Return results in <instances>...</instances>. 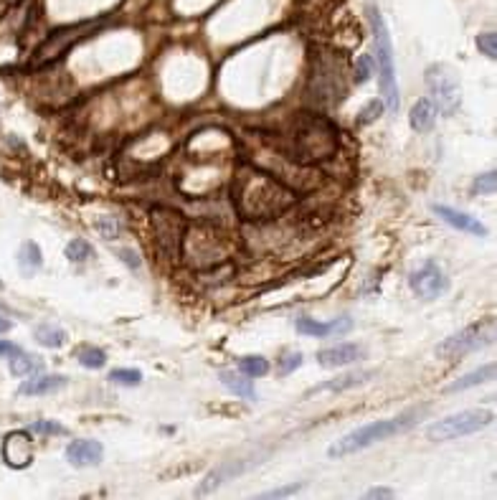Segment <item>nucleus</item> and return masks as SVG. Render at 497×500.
<instances>
[{
  "label": "nucleus",
  "mask_w": 497,
  "mask_h": 500,
  "mask_svg": "<svg viewBox=\"0 0 497 500\" xmlns=\"http://www.w3.org/2000/svg\"><path fill=\"white\" fill-rule=\"evenodd\" d=\"M295 191L284 186L272 173L256 168L251 163H244L236 170L234 181V204L236 211L248 222H266L277 219L279 214L295 204Z\"/></svg>",
  "instance_id": "f257e3e1"
},
{
  "label": "nucleus",
  "mask_w": 497,
  "mask_h": 500,
  "mask_svg": "<svg viewBox=\"0 0 497 500\" xmlns=\"http://www.w3.org/2000/svg\"><path fill=\"white\" fill-rule=\"evenodd\" d=\"M427 417V407L422 409H409V412L399 414V417L391 419H378V422H370L358 429L347 432L345 437H340L333 447H330V457H347V454H355L360 449H368L373 444L383 442V439H391L396 434H404V432L414 429V427Z\"/></svg>",
  "instance_id": "f03ea898"
},
{
  "label": "nucleus",
  "mask_w": 497,
  "mask_h": 500,
  "mask_svg": "<svg viewBox=\"0 0 497 500\" xmlns=\"http://www.w3.org/2000/svg\"><path fill=\"white\" fill-rule=\"evenodd\" d=\"M368 24L373 33V66L378 71V89L381 102L391 115L399 112V79H396V56H393V41L388 33L386 18L381 16L376 6H368Z\"/></svg>",
  "instance_id": "7ed1b4c3"
},
{
  "label": "nucleus",
  "mask_w": 497,
  "mask_h": 500,
  "mask_svg": "<svg viewBox=\"0 0 497 500\" xmlns=\"http://www.w3.org/2000/svg\"><path fill=\"white\" fill-rule=\"evenodd\" d=\"M295 145L297 160L300 163H313V160H328L330 155H335L338 140L328 123H323L320 117H307V120H302L297 125Z\"/></svg>",
  "instance_id": "20e7f679"
},
{
  "label": "nucleus",
  "mask_w": 497,
  "mask_h": 500,
  "mask_svg": "<svg viewBox=\"0 0 497 500\" xmlns=\"http://www.w3.org/2000/svg\"><path fill=\"white\" fill-rule=\"evenodd\" d=\"M427 97L434 105V110L444 117L457 115L462 107V87L454 74V69L446 64H431L427 69Z\"/></svg>",
  "instance_id": "39448f33"
},
{
  "label": "nucleus",
  "mask_w": 497,
  "mask_h": 500,
  "mask_svg": "<svg viewBox=\"0 0 497 500\" xmlns=\"http://www.w3.org/2000/svg\"><path fill=\"white\" fill-rule=\"evenodd\" d=\"M492 422H495V414L490 409H467V412L444 417L441 422H434L427 429V437L431 442H449V439H459V437L482 432Z\"/></svg>",
  "instance_id": "423d86ee"
},
{
  "label": "nucleus",
  "mask_w": 497,
  "mask_h": 500,
  "mask_svg": "<svg viewBox=\"0 0 497 500\" xmlns=\"http://www.w3.org/2000/svg\"><path fill=\"white\" fill-rule=\"evenodd\" d=\"M97 21H81L74 26H64V28L53 31L51 36H46V41L41 43L38 51L33 53V66H46L53 64L56 58H61L76 41H81L84 36H89L92 31H97Z\"/></svg>",
  "instance_id": "0eeeda50"
},
{
  "label": "nucleus",
  "mask_w": 497,
  "mask_h": 500,
  "mask_svg": "<svg viewBox=\"0 0 497 500\" xmlns=\"http://www.w3.org/2000/svg\"><path fill=\"white\" fill-rule=\"evenodd\" d=\"M492 340H495V325H492L490 320H485V323H474V325L464 328V330L446 338L444 343L439 345V353L449 355V358H459V355H467V353L485 348Z\"/></svg>",
  "instance_id": "6e6552de"
},
{
  "label": "nucleus",
  "mask_w": 497,
  "mask_h": 500,
  "mask_svg": "<svg viewBox=\"0 0 497 500\" xmlns=\"http://www.w3.org/2000/svg\"><path fill=\"white\" fill-rule=\"evenodd\" d=\"M409 285L414 290V295L431 303V300H439L441 295L449 292V277H446V272L436 262H427L411 272Z\"/></svg>",
  "instance_id": "1a4fd4ad"
},
{
  "label": "nucleus",
  "mask_w": 497,
  "mask_h": 500,
  "mask_svg": "<svg viewBox=\"0 0 497 500\" xmlns=\"http://www.w3.org/2000/svg\"><path fill=\"white\" fill-rule=\"evenodd\" d=\"M256 459H261L259 454H254V457H244V459H231V462H224L221 467H216L214 472H209V475L203 477V483L198 485L196 495L214 493V490L221 488L224 483H229V480H234V477H239V475H244L246 470H251V467L256 465Z\"/></svg>",
  "instance_id": "9d476101"
},
{
  "label": "nucleus",
  "mask_w": 497,
  "mask_h": 500,
  "mask_svg": "<svg viewBox=\"0 0 497 500\" xmlns=\"http://www.w3.org/2000/svg\"><path fill=\"white\" fill-rule=\"evenodd\" d=\"M365 358V348L358 343H338L330 345V348L318 350V363L325 368H340V366H350L355 361H363Z\"/></svg>",
  "instance_id": "9b49d317"
},
{
  "label": "nucleus",
  "mask_w": 497,
  "mask_h": 500,
  "mask_svg": "<svg viewBox=\"0 0 497 500\" xmlns=\"http://www.w3.org/2000/svg\"><path fill=\"white\" fill-rule=\"evenodd\" d=\"M3 459L11 467H28L33 459V442L28 432H13L3 442Z\"/></svg>",
  "instance_id": "f8f14e48"
},
{
  "label": "nucleus",
  "mask_w": 497,
  "mask_h": 500,
  "mask_svg": "<svg viewBox=\"0 0 497 500\" xmlns=\"http://www.w3.org/2000/svg\"><path fill=\"white\" fill-rule=\"evenodd\" d=\"M69 384V378L61 376V373H31L28 381L18 386V394L21 396H43V394H53V391L64 389Z\"/></svg>",
  "instance_id": "ddd939ff"
},
{
  "label": "nucleus",
  "mask_w": 497,
  "mask_h": 500,
  "mask_svg": "<svg viewBox=\"0 0 497 500\" xmlns=\"http://www.w3.org/2000/svg\"><path fill=\"white\" fill-rule=\"evenodd\" d=\"M431 209H434V214L439 216L441 222H446L449 226L459 229V231L472 234V236H485V234H487V229L482 226L474 216L464 214V211H457V209H451V206H441V204H434Z\"/></svg>",
  "instance_id": "4468645a"
},
{
  "label": "nucleus",
  "mask_w": 497,
  "mask_h": 500,
  "mask_svg": "<svg viewBox=\"0 0 497 500\" xmlns=\"http://www.w3.org/2000/svg\"><path fill=\"white\" fill-rule=\"evenodd\" d=\"M105 457V447L94 439H76L66 447V462L74 467H89L102 462Z\"/></svg>",
  "instance_id": "2eb2a0df"
},
{
  "label": "nucleus",
  "mask_w": 497,
  "mask_h": 500,
  "mask_svg": "<svg viewBox=\"0 0 497 500\" xmlns=\"http://www.w3.org/2000/svg\"><path fill=\"white\" fill-rule=\"evenodd\" d=\"M297 333L302 335H313V338H328V335H340V333H347L353 328V320L350 318H338L333 323H320V320L313 318H300L295 323Z\"/></svg>",
  "instance_id": "dca6fc26"
},
{
  "label": "nucleus",
  "mask_w": 497,
  "mask_h": 500,
  "mask_svg": "<svg viewBox=\"0 0 497 500\" xmlns=\"http://www.w3.org/2000/svg\"><path fill=\"white\" fill-rule=\"evenodd\" d=\"M436 115L439 112L434 110V105L429 102V99H419L417 105L411 107L409 112V123H411V130L419 135H427L434 130V125H436Z\"/></svg>",
  "instance_id": "f3484780"
},
{
  "label": "nucleus",
  "mask_w": 497,
  "mask_h": 500,
  "mask_svg": "<svg viewBox=\"0 0 497 500\" xmlns=\"http://www.w3.org/2000/svg\"><path fill=\"white\" fill-rule=\"evenodd\" d=\"M219 378H221V384L231 391L234 396H239V399H246V402H254L256 399L254 384H251L248 376H244V373L231 371V368H224V371L219 373Z\"/></svg>",
  "instance_id": "a211bd4d"
},
{
  "label": "nucleus",
  "mask_w": 497,
  "mask_h": 500,
  "mask_svg": "<svg viewBox=\"0 0 497 500\" xmlns=\"http://www.w3.org/2000/svg\"><path fill=\"white\" fill-rule=\"evenodd\" d=\"M373 376H376V371H350L338 378H330V381H325V384L318 386L315 391H347V389H355V386L365 384V381H370Z\"/></svg>",
  "instance_id": "6ab92c4d"
},
{
  "label": "nucleus",
  "mask_w": 497,
  "mask_h": 500,
  "mask_svg": "<svg viewBox=\"0 0 497 500\" xmlns=\"http://www.w3.org/2000/svg\"><path fill=\"white\" fill-rule=\"evenodd\" d=\"M43 267V254H41V246L36 241H26L18 251V269L23 277H33L38 269Z\"/></svg>",
  "instance_id": "aec40b11"
},
{
  "label": "nucleus",
  "mask_w": 497,
  "mask_h": 500,
  "mask_svg": "<svg viewBox=\"0 0 497 500\" xmlns=\"http://www.w3.org/2000/svg\"><path fill=\"white\" fill-rule=\"evenodd\" d=\"M495 378V366L492 363H487V366L482 368H474L472 373H464L462 378H457L451 386H446V394H457V391H467L472 389V386H480V384H487V381H492Z\"/></svg>",
  "instance_id": "412c9836"
},
{
  "label": "nucleus",
  "mask_w": 497,
  "mask_h": 500,
  "mask_svg": "<svg viewBox=\"0 0 497 500\" xmlns=\"http://www.w3.org/2000/svg\"><path fill=\"white\" fill-rule=\"evenodd\" d=\"M33 338L43 348H64L66 340H69V333L64 328L53 325V323H41V325H36Z\"/></svg>",
  "instance_id": "4be33fe9"
},
{
  "label": "nucleus",
  "mask_w": 497,
  "mask_h": 500,
  "mask_svg": "<svg viewBox=\"0 0 497 500\" xmlns=\"http://www.w3.org/2000/svg\"><path fill=\"white\" fill-rule=\"evenodd\" d=\"M41 368H43V358H38L33 353H26V350H21V353L11 358L13 376H31V373L41 371Z\"/></svg>",
  "instance_id": "5701e85b"
},
{
  "label": "nucleus",
  "mask_w": 497,
  "mask_h": 500,
  "mask_svg": "<svg viewBox=\"0 0 497 500\" xmlns=\"http://www.w3.org/2000/svg\"><path fill=\"white\" fill-rule=\"evenodd\" d=\"M239 371L248 378L266 376L269 373V361H266L264 355H244V358H239Z\"/></svg>",
  "instance_id": "b1692460"
},
{
  "label": "nucleus",
  "mask_w": 497,
  "mask_h": 500,
  "mask_svg": "<svg viewBox=\"0 0 497 500\" xmlns=\"http://www.w3.org/2000/svg\"><path fill=\"white\" fill-rule=\"evenodd\" d=\"M76 361L84 368H105L107 353L102 348H97V345H81V348L76 350Z\"/></svg>",
  "instance_id": "393cba45"
},
{
  "label": "nucleus",
  "mask_w": 497,
  "mask_h": 500,
  "mask_svg": "<svg viewBox=\"0 0 497 500\" xmlns=\"http://www.w3.org/2000/svg\"><path fill=\"white\" fill-rule=\"evenodd\" d=\"M64 251H66V259H69V262H87V259H92V254H94L92 244L84 241V239H71Z\"/></svg>",
  "instance_id": "a878e982"
},
{
  "label": "nucleus",
  "mask_w": 497,
  "mask_h": 500,
  "mask_svg": "<svg viewBox=\"0 0 497 500\" xmlns=\"http://www.w3.org/2000/svg\"><path fill=\"white\" fill-rule=\"evenodd\" d=\"M383 110H386V107H383V102L381 99H370L368 105H363L358 110V117H355V123L360 125V127H368V125H373L378 120V117L383 115Z\"/></svg>",
  "instance_id": "bb28decb"
},
{
  "label": "nucleus",
  "mask_w": 497,
  "mask_h": 500,
  "mask_svg": "<svg viewBox=\"0 0 497 500\" xmlns=\"http://www.w3.org/2000/svg\"><path fill=\"white\" fill-rule=\"evenodd\" d=\"M94 229H97V234L102 239H107V241H115V239L122 234V222L117 219V216H105V219L94 222Z\"/></svg>",
  "instance_id": "cd10ccee"
},
{
  "label": "nucleus",
  "mask_w": 497,
  "mask_h": 500,
  "mask_svg": "<svg viewBox=\"0 0 497 500\" xmlns=\"http://www.w3.org/2000/svg\"><path fill=\"white\" fill-rule=\"evenodd\" d=\"M110 381L117 386H137L142 381V373L135 371V368H115L110 373Z\"/></svg>",
  "instance_id": "c85d7f7f"
},
{
  "label": "nucleus",
  "mask_w": 497,
  "mask_h": 500,
  "mask_svg": "<svg viewBox=\"0 0 497 500\" xmlns=\"http://www.w3.org/2000/svg\"><path fill=\"white\" fill-rule=\"evenodd\" d=\"M302 363V353L300 350H287V353L282 355V361H279V376H289V373L295 371V368H300Z\"/></svg>",
  "instance_id": "c756f323"
},
{
  "label": "nucleus",
  "mask_w": 497,
  "mask_h": 500,
  "mask_svg": "<svg viewBox=\"0 0 497 500\" xmlns=\"http://www.w3.org/2000/svg\"><path fill=\"white\" fill-rule=\"evenodd\" d=\"M474 43H477V48L482 51V56L497 58V36L495 33H480L477 38H474Z\"/></svg>",
  "instance_id": "7c9ffc66"
},
{
  "label": "nucleus",
  "mask_w": 497,
  "mask_h": 500,
  "mask_svg": "<svg viewBox=\"0 0 497 500\" xmlns=\"http://www.w3.org/2000/svg\"><path fill=\"white\" fill-rule=\"evenodd\" d=\"M495 186H497V175L495 173L477 175L474 183H472V193H495Z\"/></svg>",
  "instance_id": "2f4dec72"
},
{
  "label": "nucleus",
  "mask_w": 497,
  "mask_h": 500,
  "mask_svg": "<svg viewBox=\"0 0 497 500\" xmlns=\"http://www.w3.org/2000/svg\"><path fill=\"white\" fill-rule=\"evenodd\" d=\"M31 429L36 434H66V427L56 425V422H48V419H41V422H33Z\"/></svg>",
  "instance_id": "473e14b6"
},
{
  "label": "nucleus",
  "mask_w": 497,
  "mask_h": 500,
  "mask_svg": "<svg viewBox=\"0 0 497 500\" xmlns=\"http://www.w3.org/2000/svg\"><path fill=\"white\" fill-rule=\"evenodd\" d=\"M373 74V58L370 56H360L358 66H355V82L358 84H365Z\"/></svg>",
  "instance_id": "72a5a7b5"
},
{
  "label": "nucleus",
  "mask_w": 497,
  "mask_h": 500,
  "mask_svg": "<svg viewBox=\"0 0 497 500\" xmlns=\"http://www.w3.org/2000/svg\"><path fill=\"white\" fill-rule=\"evenodd\" d=\"M117 256H122V262L127 264L130 269H140V256L135 249H117Z\"/></svg>",
  "instance_id": "f704fd0d"
},
{
  "label": "nucleus",
  "mask_w": 497,
  "mask_h": 500,
  "mask_svg": "<svg viewBox=\"0 0 497 500\" xmlns=\"http://www.w3.org/2000/svg\"><path fill=\"white\" fill-rule=\"evenodd\" d=\"M302 488V483H295V485H289V488H277V490H269V493H264L261 498H287V495H292L295 490H300Z\"/></svg>",
  "instance_id": "c9c22d12"
},
{
  "label": "nucleus",
  "mask_w": 497,
  "mask_h": 500,
  "mask_svg": "<svg viewBox=\"0 0 497 500\" xmlns=\"http://www.w3.org/2000/svg\"><path fill=\"white\" fill-rule=\"evenodd\" d=\"M21 345H16V343H11V340H0V355L3 358H13V355H18L21 353Z\"/></svg>",
  "instance_id": "e433bc0d"
},
{
  "label": "nucleus",
  "mask_w": 497,
  "mask_h": 500,
  "mask_svg": "<svg viewBox=\"0 0 497 500\" xmlns=\"http://www.w3.org/2000/svg\"><path fill=\"white\" fill-rule=\"evenodd\" d=\"M368 498H393V490L391 488H373V490H368Z\"/></svg>",
  "instance_id": "4c0bfd02"
},
{
  "label": "nucleus",
  "mask_w": 497,
  "mask_h": 500,
  "mask_svg": "<svg viewBox=\"0 0 497 500\" xmlns=\"http://www.w3.org/2000/svg\"><path fill=\"white\" fill-rule=\"evenodd\" d=\"M13 328V323L11 320H6V318H0V333H8Z\"/></svg>",
  "instance_id": "58836bf2"
}]
</instances>
